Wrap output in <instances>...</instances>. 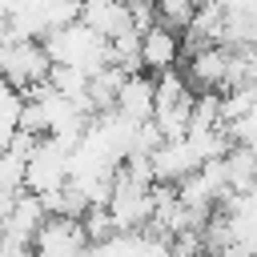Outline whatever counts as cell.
<instances>
[{"label":"cell","mask_w":257,"mask_h":257,"mask_svg":"<svg viewBox=\"0 0 257 257\" xmlns=\"http://www.w3.org/2000/svg\"><path fill=\"white\" fill-rule=\"evenodd\" d=\"M112 108H116L124 120H133V124L153 120V108H157V84H153V76H149V72H133V76H124V84H120Z\"/></svg>","instance_id":"obj_9"},{"label":"cell","mask_w":257,"mask_h":257,"mask_svg":"<svg viewBox=\"0 0 257 257\" xmlns=\"http://www.w3.org/2000/svg\"><path fill=\"white\" fill-rule=\"evenodd\" d=\"M48 56L40 48V40H20V44H4V68L0 76L16 88V92H28L36 84L48 80Z\"/></svg>","instance_id":"obj_5"},{"label":"cell","mask_w":257,"mask_h":257,"mask_svg":"<svg viewBox=\"0 0 257 257\" xmlns=\"http://www.w3.org/2000/svg\"><path fill=\"white\" fill-rule=\"evenodd\" d=\"M149 165H153V181L157 185H181L189 173L201 169L193 145L181 137V141H161L153 153H149Z\"/></svg>","instance_id":"obj_6"},{"label":"cell","mask_w":257,"mask_h":257,"mask_svg":"<svg viewBox=\"0 0 257 257\" xmlns=\"http://www.w3.org/2000/svg\"><path fill=\"white\" fill-rule=\"evenodd\" d=\"M80 24L88 32H96L100 40H116L124 32H137L124 0H80Z\"/></svg>","instance_id":"obj_7"},{"label":"cell","mask_w":257,"mask_h":257,"mask_svg":"<svg viewBox=\"0 0 257 257\" xmlns=\"http://www.w3.org/2000/svg\"><path fill=\"white\" fill-rule=\"evenodd\" d=\"M40 48H44L48 64L76 68V72H84V76H92V72H100V68L108 64V40H100L96 32H88L80 20L68 24V28L48 32V36L40 40Z\"/></svg>","instance_id":"obj_1"},{"label":"cell","mask_w":257,"mask_h":257,"mask_svg":"<svg viewBox=\"0 0 257 257\" xmlns=\"http://www.w3.org/2000/svg\"><path fill=\"white\" fill-rule=\"evenodd\" d=\"M0 257H32V241H20L12 233H0Z\"/></svg>","instance_id":"obj_13"},{"label":"cell","mask_w":257,"mask_h":257,"mask_svg":"<svg viewBox=\"0 0 257 257\" xmlns=\"http://www.w3.org/2000/svg\"><path fill=\"white\" fill-rule=\"evenodd\" d=\"M68 145L52 141V137H40L28 153V165H24V193H36V197H52L56 189L68 185Z\"/></svg>","instance_id":"obj_3"},{"label":"cell","mask_w":257,"mask_h":257,"mask_svg":"<svg viewBox=\"0 0 257 257\" xmlns=\"http://www.w3.org/2000/svg\"><path fill=\"white\" fill-rule=\"evenodd\" d=\"M108 221H112V233H137L149 225L153 217V185H141V181H128L120 169L112 173V189H108Z\"/></svg>","instance_id":"obj_2"},{"label":"cell","mask_w":257,"mask_h":257,"mask_svg":"<svg viewBox=\"0 0 257 257\" xmlns=\"http://www.w3.org/2000/svg\"><path fill=\"white\" fill-rule=\"evenodd\" d=\"M137 52H141V68H149V76L169 72V68L181 64V36L169 32V28H161V24H153V28L141 32Z\"/></svg>","instance_id":"obj_8"},{"label":"cell","mask_w":257,"mask_h":257,"mask_svg":"<svg viewBox=\"0 0 257 257\" xmlns=\"http://www.w3.org/2000/svg\"><path fill=\"white\" fill-rule=\"evenodd\" d=\"M193 12H197V0H153V24L177 32V36L193 24Z\"/></svg>","instance_id":"obj_11"},{"label":"cell","mask_w":257,"mask_h":257,"mask_svg":"<svg viewBox=\"0 0 257 257\" xmlns=\"http://www.w3.org/2000/svg\"><path fill=\"white\" fill-rule=\"evenodd\" d=\"M44 221H48L44 201H40L36 193H16V197H12V209H8V221H4L0 233H12V237H20V241H32Z\"/></svg>","instance_id":"obj_10"},{"label":"cell","mask_w":257,"mask_h":257,"mask_svg":"<svg viewBox=\"0 0 257 257\" xmlns=\"http://www.w3.org/2000/svg\"><path fill=\"white\" fill-rule=\"evenodd\" d=\"M181 56H185V64H177V72L189 84V92H225L233 48H225V44H201V48L181 52Z\"/></svg>","instance_id":"obj_4"},{"label":"cell","mask_w":257,"mask_h":257,"mask_svg":"<svg viewBox=\"0 0 257 257\" xmlns=\"http://www.w3.org/2000/svg\"><path fill=\"white\" fill-rule=\"evenodd\" d=\"M20 108H24V92H16L4 76H0V149H8V141L20 128Z\"/></svg>","instance_id":"obj_12"}]
</instances>
